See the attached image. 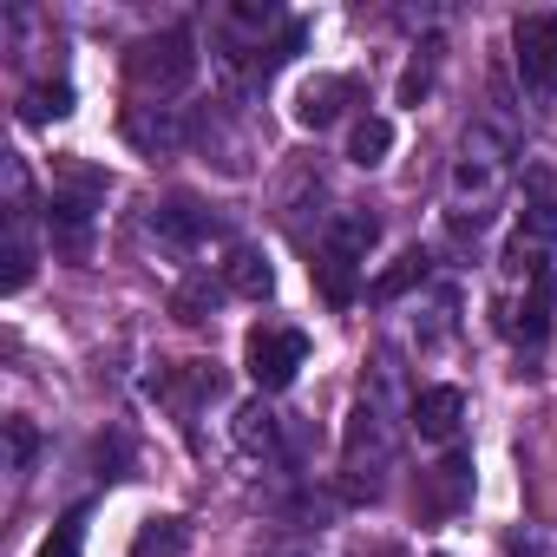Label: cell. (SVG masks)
Listing matches in <instances>:
<instances>
[{
    "label": "cell",
    "mask_w": 557,
    "mask_h": 557,
    "mask_svg": "<svg viewBox=\"0 0 557 557\" xmlns=\"http://www.w3.org/2000/svg\"><path fill=\"white\" fill-rule=\"evenodd\" d=\"M302 361H309V335L302 329H249V342H243V368H249V381L262 387V394H283L296 374H302Z\"/></svg>",
    "instance_id": "cell-1"
},
{
    "label": "cell",
    "mask_w": 557,
    "mask_h": 557,
    "mask_svg": "<svg viewBox=\"0 0 557 557\" xmlns=\"http://www.w3.org/2000/svg\"><path fill=\"white\" fill-rule=\"evenodd\" d=\"M511 47H518V79H524V92L550 99V92H557V14H518Z\"/></svg>",
    "instance_id": "cell-2"
},
{
    "label": "cell",
    "mask_w": 557,
    "mask_h": 557,
    "mask_svg": "<svg viewBox=\"0 0 557 557\" xmlns=\"http://www.w3.org/2000/svg\"><path fill=\"white\" fill-rule=\"evenodd\" d=\"M132 73H138L145 86H164V92H177V86L197 73L190 34H158V40H145V47L132 53Z\"/></svg>",
    "instance_id": "cell-3"
},
{
    "label": "cell",
    "mask_w": 557,
    "mask_h": 557,
    "mask_svg": "<svg viewBox=\"0 0 557 557\" xmlns=\"http://www.w3.org/2000/svg\"><path fill=\"white\" fill-rule=\"evenodd\" d=\"M315 283H322V296H329L335 309H348V302L361 296V256H355L348 243L329 236V249L315 256Z\"/></svg>",
    "instance_id": "cell-4"
},
{
    "label": "cell",
    "mask_w": 557,
    "mask_h": 557,
    "mask_svg": "<svg viewBox=\"0 0 557 557\" xmlns=\"http://www.w3.org/2000/svg\"><path fill=\"white\" fill-rule=\"evenodd\" d=\"M459 420H466V394H459V387H426V394L413 400V426H420V440H453Z\"/></svg>",
    "instance_id": "cell-5"
},
{
    "label": "cell",
    "mask_w": 557,
    "mask_h": 557,
    "mask_svg": "<svg viewBox=\"0 0 557 557\" xmlns=\"http://www.w3.org/2000/svg\"><path fill=\"white\" fill-rule=\"evenodd\" d=\"M511 335H518V342H531V348L550 335V262H544V256H531V296H524V309H518Z\"/></svg>",
    "instance_id": "cell-6"
},
{
    "label": "cell",
    "mask_w": 557,
    "mask_h": 557,
    "mask_svg": "<svg viewBox=\"0 0 557 557\" xmlns=\"http://www.w3.org/2000/svg\"><path fill=\"white\" fill-rule=\"evenodd\" d=\"M387 151H394V119H381V112L355 119V132H348V164L374 171V164H387Z\"/></svg>",
    "instance_id": "cell-7"
},
{
    "label": "cell",
    "mask_w": 557,
    "mask_h": 557,
    "mask_svg": "<svg viewBox=\"0 0 557 557\" xmlns=\"http://www.w3.org/2000/svg\"><path fill=\"white\" fill-rule=\"evenodd\" d=\"M342 99H355V86H348V79H315V86H302V99H296V119H302L309 132H322V125H335Z\"/></svg>",
    "instance_id": "cell-8"
},
{
    "label": "cell",
    "mask_w": 557,
    "mask_h": 557,
    "mask_svg": "<svg viewBox=\"0 0 557 557\" xmlns=\"http://www.w3.org/2000/svg\"><path fill=\"white\" fill-rule=\"evenodd\" d=\"M184 550H190V524L184 518H151L132 537V557H184Z\"/></svg>",
    "instance_id": "cell-9"
},
{
    "label": "cell",
    "mask_w": 557,
    "mask_h": 557,
    "mask_svg": "<svg viewBox=\"0 0 557 557\" xmlns=\"http://www.w3.org/2000/svg\"><path fill=\"white\" fill-rule=\"evenodd\" d=\"M223 275H230V289H236V296H256V302L275 289V269H269V256H256V249H236Z\"/></svg>",
    "instance_id": "cell-10"
},
{
    "label": "cell",
    "mask_w": 557,
    "mask_h": 557,
    "mask_svg": "<svg viewBox=\"0 0 557 557\" xmlns=\"http://www.w3.org/2000/svg\"><path fill=\"white\" fill-rule=\"evenodd\" d=\"M420 275H426V256H420V249H407L387 275H374V283H368V296H374V302H394V296H407V289L420 283Z\"/></svg>",
    "instance_id": "cell-11"
},
{
    "label": "cell",
    "mask_w": 557,
    "mask_h": 557,
    "mask_svg": "<svg viewBox=\"0 0 557 557\" xmlns=\"http://www.w3.org/2000/svg\"><path fill=\"white\" fill-rule=\"evenodd\" d=\"M73 112V86H34L27 92V119L47 125V119H66Z\"/></svg>",
    "instance_id": "cell-12"
},
{
    "label": "cell",
    "mask_w": 557,
    "mask_h": 557,
    "mask_svg": "<svg viewBox=\"0 0 557 557\" xmlns=\"http://www.w3.org/2000/svg\"><path fill=\"white\" fill-rule=\"evenodd\" d=\"M335 243H348V249H355V256H368V249H374V243H381V223H374V216H368V210H348V216H342V223H335Z\"/></svg>",
    "instance_id": "cell-13"
},
{
    "label": "cell",
    "mask_w": 557,
    "mask_h": 557,
    "mask_svg": "<svg viewBox=\"0 0 557 557\" xmlns=\"http://www.w3.org/2000/svg\"><path fill=\"white\" fill-rule=\"evenodd\" d=\"M79 544H86V511H66L53 524V537L40 544V557H79Z\"/></svg>",
    "instance_id": "cell-14"
},
{
    "label": "cell",
    "mask_w": 557,
    "mask_h": 557,
    "mask_svg": "<svg viewBox=\"0 0 557 557\" xmlns=\"http://www.w3.org/2000/svg\"><path fill=\"white\" fill-rule=\"evenodd\" d=\"M158 223H164V236H184V243L210 230V216H197V203H184V197H177V203H171V210H164Z\"/></svg>",
    "instance_id": "cell-15"
},
{
    "label": "cell",
    "mask_w": 557,
    "mask_h": 557,
    "mask_svg": "<svg viewBox=\"0 0 557 557\" xmlns=\"http://www.w3.org/2000/svg\"><path fill=\"white\" fill-rule=\"evenodd\" d=\"M27 275H34V249L14 236V243H8V296H21V289H27Z\"/></svg>",
    "instance_id": "cell-16"
},
{
    "label": "cell",
    "mask_w": 557,
    "mask_h": 557,
    "mask_svg": "<svg viewBox=\"0 0 557 557\" xmlns=\"http://www.w3.org/2000/svg\"><path fill=\"white\" fill-rule=\"evenodd\" d=\"M426 86H433V73H426V66H413V73L400 79V106H413V99H420Z\"/></svg>",
    "instance_id": "cell-17"
},
{
    "label": "cell",
    "mask_w": 557,
    "mask_h": 557,
    "mask_svg": "<svg viewBox=\"0 0 557 557\" xmlns=\"http://www.w3.org/2000/svg\"><path fill=\"white\" fill-rule=\"evenodd\" d=\"M27 459H34V426L14 420V466H27Z\"/></svg>",
    "instance_id": "cell-18"
}]
</instances>
